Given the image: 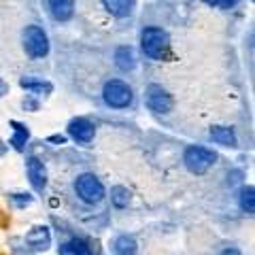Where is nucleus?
Segmentation results:
<instances>
[{"mask_svg":"<svg viewBox=\"0 0 255 255\" xmlns=\"http://www.w3.org/2000/svg\"><path fill=\"white\" fill-rule=\"evenodd\" d=\"M140 49L149 60L162 62L172 58V43L168 32L159 26H147L140 32Z\"/></svg>","mask_w":255,"mask_h":255,"instance_id":"1","label":"nucleus"},{"mask_svg":"<svg viewBox=\"0 0 255 255\" xmlns=\"http://www.w3.org/2000/svg\"><path fill=\"white\" fill-rule=\"evenodd\" d=\"M102 102L109 109H130L134 102V87L124 79H109L102 85Z\"/></svg>","mask_w":255,"mask_h":255,"instance_id":"2","label":"nucleus"},{"mask_svg":"<svg viewBox=\"0 0 255 255\" xmlns=\"http://www.w3.org/2000/svg\"><path fill=\"white\" fill-rule=\"evenodd\" d=\"M75 194L77 198L81 200L83 204H100L102 200H105V185H102V181L96 177L94 172H83L79 174V177L75 179Z\"/></svg>","mask_w":255,"mask_h":255,"instance_id":"3","label":"nucleus"},{"mask_svg":"<svg viewBox=\"0 0 255 255\" xmlns=\"http://www.w3.org/2000/svg\"><path fill=\"white\" fill-rule=\"evenodd\" d=\"M183 164L191 174H204L217 164V153L202 145H189L183 151Z\"/></svg>","mask_w":255,"mask_h":255,"instance_id":"4","label":"nucleus"},{"mask_svg":"<svg viewBox=\"0 0 255 255\" xmlns=\"http://www.w3.org/2000/svg\"><path fill=\"white\" fill-rule=\"evenodd\" d=\"M21 43H23L26 53L30 55V58H34V60L47 58V55H49V49H51V43H49L47 32L41 26H36V23H30V26L23 28Z\"/></svg>","mask_w":255,"mask_h":255,"instance_id":"5","label":"nucleus"},{"mask_svg":"<svg viewBox=\"0 0 255 255\" xmlns=\"http://www.w3.org/2000/svg\"><path fill=\"white\" fill-rule=\"evenodd\" d=\"M145 105L151 113L155 115H168L174 109V98L172 94L159 83H149L145 90Z\"/></svg>","mask_w":255,"mask_h":255,"instance_id":"6","label":"nucleus"},{"mask_svg":"<svg viewBox=\"0 0 255 255\" xmlns=\"http://www.w3.org/2000/svg\"><path fill=\"white\" fill-rule=\"evenodd\" d=\"M68 138L79 142V145H90L96 136V124L87 117H73L66 126Z\"/></svg>","mask_w":255,"mask_h":255,"instance_id":"7","label":"nucleus"},{"mask_svg":"<svg viewBox=\"0 0 255 255\" xmlns=\"http://www.w3.org/2000/svg\"><path fill=\"white\" fill-rule=\"evenodd\" d=\"M26 174H28L30 185L34 187L36 191H43L47 187V179H49V174H47V166H45L43 159H38L36 155H30L26 159Z\"/></svg>","mask_w":255,"mask_h":255,"instance_id":"8","label":"nucleus"},{"mask_svg":"<svg viewBox=\"0 0 255 255\" xmlns=\"http://www.w3.org/2000/svg\"><path fill=\"white\" fill-rule=\"evenodd\" d=\"M19 87L26 90L30 96H49L53 92V83L47 81L45 77H38V75H23L19 77Z\"/></svg>","mask_w":255,"mask_h":255,"instance_id":"9","label":"nucleus"},{"mask_svg":"<svg viewBox=\"0 0 255 255\" xmlns=\"http://www.w3.org/2000/svg\"><path fill=\"white\" fill-rule=\"evenodd\" d=\"M26 243H28L30 249H36V251L49 249V245H51V232H49V228H47V226H34L26 234Z\"/></svg>","mask_w":255,"mask_h":255,"instance_id":"10","label":"nucleus"},{"mask_svg":"<svg viewBox=\"0 0 255 255\" xmlns=\"http://www.w3.org/2000/svg\"><path fill=\"white\" fill-rule=\"evenodd\" d=\"M113 62H115V66L122 70V73H130V70L136 68V53H134V49L130 45H122V47H117L115 53H113Z\"/></svg>","mask_w":255,"mask_h":255,"instance_id":"11","label":"nucleus"},{"mask_svg":"<svg viewBox=\"0 0 255 255\" xmlns=\"http://www.w3.org/2000/svg\"><path fill=\"white\" fill-rule=\"evenodd\" d=\"M102 6H105L107 13H111L113 17L126 19L136 9V0H102Z\"/></svg>","mask_w":255,"mask_h":255,"instance_id":"12","label":"nucleus"},{"mask_svg":"<svg viewBox=\"0 0 255 255\" xmlns=\"http://www.w3.org/2000/svg\"><path fill=\"white\" fill-rule=\"evenodd\" d=\"M47 6L55 21H68L75 15V0H47Z\"/></svg>","mask_w":255,"mask_h":255,"instance_id":"13","label":"nucleus"},{"mask_svg":"<svg viewBox=\"0 0 255 255\" xmlns=\"http://www.w3.org/2000/svg\"><path fill=\"white\" fill-rule=\"evenodd\" d=\"M209 136L213 142H217L221 147H236L238 145V136H236L234 128H230V126H213L209 130Z\"/></svg>","mask_w":255,"mask_h":255,"instance_id":"14","label":"nucleus"},{"mask_svg":"<svg viewBox=\"0 0 255 255\" xmlns=\"http://www.w3.org/2000/svg\"><path fill=\"white\" fill-rule=\"evenodd\" d=\"M9 126L13 128V134H11V138H9V145L15 149V151H26V145H28V140H30V130H28V126L26 124H21L17 122V119H11Z\"/></svg>","mask_w":255,"mask_h":255,"instance_id":"15","label":"nucleus"},{"mask_svg":"<svg viewBox=\"0 0 255 255\" xmlns=\"http://www.w3.org/2000/svg\"><path fill=\"white\" fill-rule=\"evenodd\" d=\"M111 202H113L115 209H128L132 202V191L124 185H115L111 189Z\"/></svg>","mask_w":255,"mask_h":255,"instance_id":"16","label":"nucleus"},{"mask_svg":"<svg viewBox=\"0 0 255 255\" xmlns=\"http://www.w3.org/2000/svg\"><path fill=\"white\" fill-rule=\"evenodd\" d=\"M238 204L247 215H253L255 213V189L253 185H245L238 194Z\"/></svg>","mask_w":255,"mask_h":255,"instance_id":"17","label":"nucleus"},{"mask_svg":"<svg viewBox=\"0 0 255 255\" xmlns=\"http://www.w3.org/2000/svg\"><path fill=\"white\" fill-rule=\"evenodd\" d=\"M113 247H115V253L117 255H136V251H138L136 241H134L132 236H128V234L119 236Z\"/></svg>","mask_w":255,"mask_h":255,"instance_id":"18","label":"nucleus"},{"mask_svg":"<svg viewBox=\"0 0 255 255\" xmlns=\"http://www.w3.org/2000/svg\"><path fill=\"white\" fill-rule=\"evenodd\" d=\"M68 245H70V251H73V255H94L92 245L87 243L85 238H73Z\"/></svg>","mask_w":255,"mask_h":255,"instance_id":"19","label":"nucleus"},{"mask_svg":"<svg viewBox=\"0 0 255 255\" xmlns=\"http://www.w3.org/2000/svg\"><path fill=\"white\" fill-rule=\"evenodd\" d=\"M9 200L13 202V206H17V209H26V206H30L32 204V198L30 194H23V191H17V194H11L9 196Z\"/></svg>","mask_w":255,"mask_h":255,"instance_id":"20","label":"nucleus"},{"mask_svg":"<svg viewBox=\"0 0 255 255\" xmlns=\"http://www.w3.org/2000/svg\"><path fill=\"white\" fill-rule=\"evenodd\" d=\"M209 6H217V9H223V11H228V9H234V6L241 2V0H204Z\"/></svg>","mask_w":255,"mask_h":255,"instance_id":"21","label":"nucleus"},{"mask_svg":"<svg viewBox=\"0 0 255 255\" xmlns=\"http://www.w3.org/2000/svg\"><path fill=\"white\" fill-rule=\"evenodd\" d=\"M21 107H23V111H38V98L36 96H30V94H26V98L21 100Z\"/></svg>","mask_w":255,"mask_h":255,"instance_id":"22","label":"nucleus"},{"mask_svg":"<svg viewBox=\"0 0 255 255\" xmlns=\"http://www.w3.org/2000/svg\"><path fill=\"white\" fill-rule=\"evenodd\" d=\"M49 142H55V145H64V142L68 140V136H64V134H53V136L47 138Z\"/></svg>","mask_w":255,"mask_h":255,"instance_id":"23","label":"nucleus"},{"mask_svg":"<svg viewBox=\"0 0 255 255\" xmlns=\"http://www.w3.org/2000/svg\"><path fill=\"white\" fill-rule=\"evenodd\" d=\"M9 90H11V85H9V83H6V81H4V79H2V77H0V98H4V96H6V94H9Z\"/></svg>","mask_w":255,"mask_h":255,"instance_id":"24","label":"nucleus"},{"mask_svg":"<svg viewBox=\"0 0 255 255\" xmlns=\"http://www.w3.org/2000/svg\"><path fill=\"white\" fill-rule=\"evenodd\" d=\"M219 255H243V253L238 251L236 247H228V249H223V251H221Z\"/></svg>","mask_w":255,"mask_h":255,"instance_id":"25","label":"nucleus"},{"mask_svg":"<svg viewBox=\"0 0 255 255\" xmlns=\"http://www.w3.org/2000/svg\"><path fill=\"white\" fill-rule=\"evenodd\" d=\"M60 255H73V251H70V245H68V243L60 247Z\"/></svg>","mask_w":255,"mask_h":255,"instance_id":"26","label":"nucleus"},{"mask_svg":"<svg viewBox=\"0 0 255 255\" xmlns=\"http://www.w3.org/2000/svg\"><path fill=\"white\" fill-rule=\"evenodd\" d=\"M6 151H9V145H6V142H4L2 138H0V157H2V155L6 153Z\"/></svg>","mask_w":255,"mask_h":255,"instance_id":"27","label":"nucleus"}]
</instances>
